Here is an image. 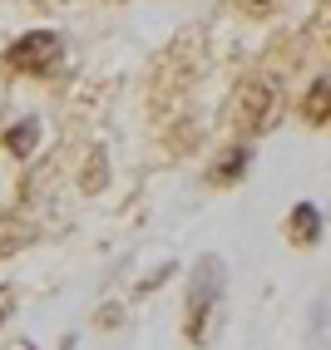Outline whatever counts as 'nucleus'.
I'll list each match as a JSON object with an SVG mask.
<instances>
[{"mask_svg": "<svg viewBox=\"0 0 331 350\" xmlns=\"http://www.w3.org/2000/svg\"><path fill=\"white\" fill-rule=\"evenodd\" d=\"M218 296H223V262L218 256H203L198 271H193V291H188V336L198 345L208 340V321H212Z\"/></svg>", "mask_w": 331, "mask_h": 350, "instance_id": "1", "label": "nucleus"}, {"mask_svg": "<svg viewBox=\"0 0 331 350\" xmlns=\"http://www.w3.org/2000/svg\"><path fill=\"white\" fill-rule=\"evenodd\" d=\"M238 124L247 133H262L277 124V84L272 79H247L238 89Z\"/></svg>", "mask_w": 331, "mask_h": 350, "instance_id": "2", "label": "nucleus"}, {"mask_svg": "<svg viewBox=\"0 0 331 350\" xmlns=\"http://www.w3.org/2000/svg\"><path fill=\"white\" fill-rule=\"evenodd\" d=\"M20 75H50L55 69V59H60V35H50V30H35V35H25L20 44H10V55H5Z\"/></svg>", "mask_w": 331, "mask_h": 350, "instance_id": "3", "label": "nucleus"}, {"mask_svg": "<svg viewBox=\"0 0 331 350\" xmlns=\"http://www.w3.org/2000/svg\"><path fill=\"white\" fill-rule=\"evenodd\" d=\"M302 119L306 124H331V79H317L302 99Z\"/></svg>", "mask_w": 331, "mask_h": 350, "instance_id": "4", "label": "nucleus"}, {"mask_svg": "<svg viewBox=\"0 0 331 350\" xmlns=\"http://www.w3.org/2000/svg\"><path fill=\"white\" fill-rule=\"evenodd\" d=\"M292 237L302 242V247H312L317 242V232H321V217H317V207H306V202H297V213H292Z\"/></svg>", "mask_w": 331, "mask_h": 350, "instance_id": "5", "label": "nucleus"}, {"mask_svg": "<svg viewBox=\"0 0 331 350\" xmlns=\"http://www.w3.org/2000/svg\"><path fill=\"white\" fill-rule=\"evenodd\" d=\"M35 138H40V129H35V119H25V124H15V129L5 133V148H10L15 158H25V153L35 148Z\"/></svg>", "mask_w": 331, "mask_h": 350, "instance_id": "6", "label": "nucleus"}, {"mask_svg": "<svg viewBox=\"0 0 331 350\" xmlns=\"http://www.w3.org/2000/svg\"><path fill=\"white\" fill-rule=\"evenodd\" d=\"M30 237V227L25 222H15V217H0V252H15V247H25Z\"/></svg>", "mask_w": 331, "mask_h": 350, "instance_id": "7", "label": "nucleus"}, {"mask_svg": "<svg viewBox=\"0 0 331 350\" xmlns=\"http://www.w3.org/2000/svg\"><path fill=\"white\" fill-rule=\"evenodd\" d=\"M243 173H247V148L228 153V163H223V168H212V183H238Z\"/></svg>", "mask_w": 331, "mask_h": 350, "instance_id": "8", "label": "nucleus"}, {"mask_svg": "<svg viewBox=\"0 0 331 350\" xmlns=\"http://www.w3.org/2000/svg\"><path fill=\"white\" fill-rule=\"evenodd\" d=\"M238 5H243V10H257V15H267L277 0H238Z\"/></svg>", "mask_w": 331, "mask_h": 350, "instance_id": "9", "label": "nucleus"}, {"mask_svg": "<svg viewBox=\"0 0 331 350\" xmlns=\"http://www.w3.org/2000/svg\"><path fill=\"white\" fill-rule=\"evenodd\" d=\"M10 306H15V296H10V286H0V321L10 316Z\"/></svg>", "mask_w": 331, "mask_h": 350, "instance_id": "10", "label": "nucleus"}]
</instances>
